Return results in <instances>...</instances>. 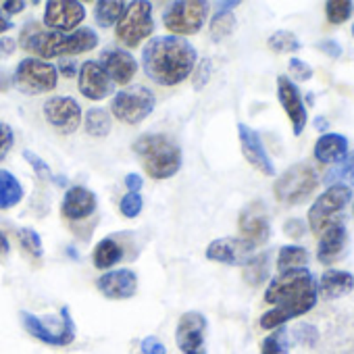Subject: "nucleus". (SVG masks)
Wrapping results in <instances>:
<instances>
[{
  "instance_id": "obj_36",
  "label": "nucleus",
  "mask_w": 354,
  "mask_h": 354,
  "mask_svg": "<svg viewBox=\"0 0 354 354\" xmlns=\"http://www.w3.org/2000/svg\"><path fill=\"white\" fill-rule=\"evenodd\" d=\"M290 342H288V329L277 327L273 333H269L261 344V354H288Z\"/></svg>"
},
{
  "instance_id": "obj_41",
  "label": "nucleus",
  "mask_w": 354,
  "mask_h": 354,
  "mask_svg": "<svg viewBox=\"0 0 354 354\" xmlns=\"http://www.w3.org/2000/svg\"><path fill=\"white\" fill-rule=\"evenodd\" d=\"M13 144H15V136H13L11 125L0 123V162L7 158V154L11 152Z\"/></svg>"
},
{
  "instance_id": "obj_20",
  "label": "nucleus",
  "mask_w": 354,
  "mask_h": 354,
  "mask_svg": "<svg viewBox=\"0 0 354 354\" xmlns=\"http://www.w3.org/2000/svg\"><path fill=\"white\" fill-rule=\"evenodd\" d=\"M96 288L111 300H127L138 290V275L131 269H113L98 277Z\"/></svg>"
},
{
  "instance_id": "obj_31",
  "label": "nucleus",
  "mask_w": 354,
  "mask_h": 354,
  "mask_svg": "<svg viewBox=\"0 0 354 354\" xmlns=\"http://www.w3.org/2000/svg\"><path fill=\"white\" fill-rule=\"evenodd\" d=\"M269 279V252L254 254L246 265H244V281L248 286H261Z\"/></svg>"
},
{
  "instance_id": "obj_29",
  "label": "nucleus",
  "mask_w": 354,
  "mask_h": 354,
  "mask_svg": "<svg viewBox=\"0 0 354 354\" xmlns=\"http://www.w3.org/2000/svg\"><path fill=\"white\" fill-rule=\"evenodd\" d=\"M308 250L304 246H281L279 254H277V271L279 273H288V271H296V269H304L308 263Z\"/></svg>"
},
{
  "instance_id": "obj_6",
  "label": "nucleus",
  "mask_w": 354,
  "mask_h": 354,
  "mask_svg": "<svg viewBox=\"0 0 354 354\" xmlns=\"http://www.w3.org/2000/svg\"><path fill=\"white\" fill-rule=\"evenodd\" d=\"M207 17L209 3L205 0H180V3L169 5V9L162 13V24L175 38H184L198 34Z\"/></svg>"
},
{
  "instance_id": "obj_34",
  "label": "nucleus",
  "mask_w": 354,
  "mask_h": 354,
  "mask_svg": "<svg viewBox=\"0 0 354 354\" xmlns=\"http://www.w3.org/2000/svg\"><path fill=\"white\" fill-rule=\"evenodd\" d=\"M234 30H236V15L232 11H217L215 17L211 19L209 34H211V40L221 42L227 36H232Z\"/></svg>"
},
{
  "instance_id": "obj_11",
  "label": "nucleus",
  "mask_w": 354,
  "mask_h": 354,
  "mask_svg": "<svg viewBox=\"0 0 354 354\" xmlns=\"http://www.w3.org/2000/svg\"><path fill=\"white\" fill-rule=\"evenodd\" d=\"M207 325V317L198 310H188L180 317L175 327V344L182 354H209Z\"/></svg>"
},
{
  "instance_id": "obj_51",
  "label": "nucleus",
  "mask_w": 354,
  "mask_h": 354,
  "mask_svg": "<svg viewBox=\"0 0 354 354\" xmlns=\"http://www.w3.org/2000/svg\"><path fill=\"white\" fill-rule=\"evenodd\" d=\"M9 252H11L9 238H7V234L0 232V259H7V257H9Z\"/></svg>"
},
{
  "instance_id": "obj_1",
  "label": "nucleus",
  "mask_w": 354,
  "mask_h": 354,
  "mask_svg": "<svg viewBox=\"0 0 354 354\" xmlns=\"http://www.w3.org/2000/svg\"><path fill=\"white\" fill-rule=\"evenodd\" d=\"M317 279L308 269L279 273L271 279L265 292V302L273 308L259 319V325L263 329L283 327L288 321L306 315L317 304Z\"/></svg>"
},
{
  "instance_id": "obj_21",
  "label": "nucleus",
  "mask_w": 354,
  "mask_h": 354,
  "mask_svg": "<svg viewBox=\"0 0 354 354\" xmlns=\"http://www.w3.org/2000/svg\"><path fill=\"white\" fill-rule=\"evenodd\" d=\"M98 65L109 75V80L113 84H119V86H127L133 80L136 71H138L136 59L127 50H121V48H109V50H104Z\"/></svg>"
},
{
  "instance_id": "obj_12",
  "label": "nucleus",
  "mask_w": 354,
  "mask_h": 354,
  "mask_svg": "<svg viewBox=\"0 0 354 354\" xmlns=\"http://www.w3.org/2000/svg\"><path fill=\"white\" fill-rule=\"evenodd\" d=\"M44 119L48 125H53L59 133L69 136L73 133L82 123V106L75 98L69 96H53L42 106Z\"/></svg>"
},
{
  "instance_id": "obj_9",
  "label": "nucleus",
  "mask_w": 354,
  "mask_h": 354,
  "mask_svg": "<svg viewBox=\"0 0 354 354\" xmlns=\"http://www.w3.org/2000/svg\"><path fill=\"white\" fill-rule=\"evenodd\" d=\"M154 94L146 86H131L125 90H119L111 100L113 117L119 119L125 125H138L142 123L152 111H154Z\"/></svg>"
},
{
  "instance_id": "obj_13",
  "label": "nucleus",
  "mask_w": 354,
  "mask_h": 354,
  "mask_svg": "<svg viewBox=\"0 0 354 354\" xmlns=\"http://www.w3.org/2000/svg\"><path fill=\"white\" fill-rule=\"evenodd\" d=\"M86 19V9L75 0H50L44 9V26L50 32H73Z\"/></svg>"
},
{
  "instance_id": "obj_7",
  "label": "nucleus",
  "mask_w": 354,
  "mask_h": 354,
  "mask_svg": "<svg viewBox=\"0 0 354 354\" xmlns=\"http://www.w3.org/2000/svg\"><path fill=\"white\" fill-rule=\"evenodd\" d=\"M352 190L346 186H329L308 211V230L319 238L329 225L342 219V211L350 205Z\"/></svg>"
},
{
  "instance_id": "obj_44",
  "label": "nucleus",
  "mask_w": 354,
  "mask_h": 354,
  "mask_svg": "<svg viewBox=\"0 0 354 354\" xmlns=\"http://www.w3.org/2000/svg\"><path fill=\"white\" fill-rule=\"evenodd\" d=\"M211 77V61L205 59L198 67H196V73H194V90H203L207 86Z\"/></svg>"
},
{
  "instance_id": "obj_25",
  "label": "nucleus",
  "mask_w": 354,
  "mask_h": 354,
  "mask_svg": "<svg viewBox=\"0 0 354 354\" xmlns=\"http://www.w3.org/2000/svg\"><path fill=\"white\" fill-rule=\"evenodd\" d=\"M315 158L319 162H339L346 158L348 154V138L342 133H323L317 142H315V150H313Z\"/></svg>"
},
{
  "instance_id": "obj_24",
  "label": "nucleus",
  "mask_w": 354,
  "mask_h": 354,
  "mask_svg": "<svg viewBox=\"0 0 354 354\" xmlns=\"http://www.w3.org/2000/svg\"><path fill=\"white\" fill-rule=\"evenodd\" d=\"M354 290V275L348 271H337V269H327L319 281H317V292L325 300H335Z\"/></svg>"
},
{
  "instance_id": "obj_38",
  "label": "nucleus",
  "mask_w": 354,
  "mask_h": 354,
  "mask_svg": "<svg viewBox=\"0 0 354 354\" xmlns=\"http://www.w3.org/2000/svg\"><path fill=\"white\" fill-rule=\"evenodd\" d=\"M352 11H354V5L350 0H331V3L325 5V15H327L329 24H333V26L348 21Z\"/></svg>"
},
{
  "instance_id": "obj_37",
  "label": "nucleus",
  "mask_w": 354,
  "mask_h": 354,
  "mask_svg": "<svg viewBox=\"0 0 354 354\" xmlns=\"http://www.w3.org/2000/svg\"><path fill=\"white\" fill-rule=\"evenodd\" d=\"M269 48L277 55H290V53H296L300 50V40L292 34V32H275L269 40H267Z\"/></svg>"
},
{
  "instance_id": "obj_35",
  "label": "nucleus",
  "mask_w": 354,
  "mask_h": 354,
  "mask_svg": "<svg viewBox=\"0 0 354 354\" xmlns=\"http://www.w3.org/2000/svg\"><path fill=\"white\" fill-rule=\"evenodd\" d=\"M17 238H19L21 250H24L30 259L40 261V259L44 257L42 238H40V234H38L36 230H32V227H21L19 234H17Z\"/></svg>"
},
{
  "instance_id": "obj_18",
  "label": "nucleus",
  "mask_w": 354,
  "mask_h": 354,
  "mask_svg": "<svg viewBox=\"0 0 354 354\" xmlns=\"http://www.w3.org/2000/svg\"><path fill=\"white\" fill-rule=\"evenodd\" d=\"M238 136H240V146H242V154L244 158L257 169L261 171L263 175H275V167H273V160L261 140V136L248 127L246 123H240L238 125Z\"/></svg>"
},
{
  "instance_id": "obj_8",
  "label": "nucleus",
  "mask_w": 354,
  "mask_h": 354,
  "mask_svg": "<svg viewBox=\"0 0 354 354\" xmlns=\"http://www.w3.org/2000/svg\"><path fill=\"white\" fill-rule=\"evenodd\" d=\"M152 32H154L152 7H150V3H144V0L129 3L123 17L115 26L117 40L127 48L140 46L146 38L152 36Z\"/></svg>"
},
{
  "instance_id": "obj_30",
  "label": "nucleus",
  "mask_w": 354,
  "mask_h": 354,
  "mask_svg": "<svg viewBox=\"0 0 354 354\" xmlns=\"http://www.w3.org/2000/svg\"><path fill=\"white\" fill-rule=\"evenodd\" d=\"M325 184H329V186H346V188L354 186V150L350 154H346V158L339 160L333 169L327 171Z\"/></svg>"
},
{
  "instance_id": "obj_27",
  "label": "nucleus",
  "mask_w": 354,
  "mask_h": 354,
  "mask_svg": "<svg viewBox=\"0 0 354 354\" xmlns=\"http://www.w3.org/2000/svg\"><path fill=\"white\" fill-rule=\"evenodd\" d=\"M21 201H24V186L19 184V180L11 171L0 169V211H9L17 207Z\"/></svg>"
},
{
  "instance_id": "obj_28",
  "label": "nucleus",
  "mask_w": 354,
  "mask_h": 354,
  "mask_svg": "<svg viewBox=\"0 0 354 354\" xmlns=\"http://www.w3.org/2000/svg\"><path fill=\"white\" fill-rule=\"evenodd\" d=\"M123 259V248L119 242H115L113 238H104L96 244L94 252H92V261H94V267L96 269H111L115 267L119 261Z\"/></svg>"
},
{
  "instance_id": "obj_49",
  "label": "nucleus",
  "mask_w": 354,
  "mask_h": 354,
  "mask_svg": "<svg viewBox=\"0 0 354 354\" xmlns=\"http://www.w3.org/2000/svg\"><path fill=\"white\" fill-rule=\"evenodd\" d=\"M15 48H17V44H15L13 38H3V40H0V57H9V55H13Z\"/></svg>"
},
{
  "instance_id": "obj_19",
  "label": "nucleus",
  "mask_w": 354,
  "mask_h": 354,
  "mask_svg": "<svg viewBox=\"0 0 354 354\" xmlns=\"http://www.w3.org/2000/svg\"><path fill=\"white\" fill-rule=\"evenodd\" d=\"M77 86L88 100H102L115 92V84L109 80V75L102 71V67L96 61H86L80 67Z\"/></svg>"
},
{
  "instance_id": "obj_2",
  "label": "nucleus",
  "mask_w": 354,
  "mask_h": 354,
  "mask_svg": "<svg viewBox=\"0 0 354 354\" xmlns=\"http://www.w3.org/2000/svg\"><path fill=\"white\" fill-rule=\"evenodd\" d=\"M196 48L188 40L175 36L152 38L142 53V65L146 75L162 88L177 86L186 77H190L196 67Z\"/></svg>"
},
{
  "instance_id": "obj_48",
  "label": "nucleus",
  "mask_w": 354,
  "mask_h": 354,
  "mask_svg": "<svg viewBox=\"0 0 354 354\" xmlns=\"http://www.w3.org/2000/svg\"><path fill=\"white\" fill-rule=\"evenodd\" d=\"M63 77H75V71H77V65L75 61H61L59 69H57Z\"/></svg>"
},
{
  "instance_id": "obj_3",
  "label": "nucleus",
  "mask_w": 354,
  "mask_h": 354,
  "mask_svg": "<svg viewBox=\"0 0 354 354\" xmlns=\"http://www.w3.org/2000/svg\"><path fill=\"white\" fill-rule=\"evenodd\" d=\"M131 148L152 180H169L182 169V150L165 133H144Z\"/></svg>"
},
{
  "instance_id": "obj_22",
  "label": "nucleus",
  "mask_w": 354,
  "mask_h": 354,
  "mask_svg": "<svg viewBox=\"0 0 354 354\" xmlns=\"http://www.w3.org/2000/svg\"><path fill=\"white\" fill-rule=\"evenodd\" d=\"M96 194L84 186H73L65 192L61 203V215L67 221H84L94 215L96 211Z\"/></svg>"
},
{
  "instance_id": "obj_33",
  "label": "nucleus",
  "mask_w": 354,
  "mask_h": 354,
  "mask_svg": "<svg viewBox=\"0 0 354 354\" xmlns=\"http://www.w3.org/2000/svg\"><path fill=\"white\" fill-rule=\"evenodd\" d=\"M86 131L92 138H106L111 133V115L104 109H88L86 113Z\"/></svg>"
},
{
  "instance_id": "obj_55",
  "label": "nucleus",
  "mask_w": 354,
  "mask_h": 354,
  "mask_svg": "<svg viewBox=\"0 0 354 354\" xmlns=\"http://www.w3.org/2000/svg\"><path fill=\"white\" fill-rule=\"evenodd\" d=\"M7 90H9V82L3 75H0V92H7Z\"/></svg>"
},
{
  "instance_id": "obj_54",
  "label": "nucleus",
  "mask_w": 354,
  "mask_h": 354,
  "mask_svg": "<svg viewBox=\"0 0 354 354\" xmlns=\"http://www.w3.org/2000/svg\"><path fill=\"white\" fill-rule=\"evenodd\" d=\"M240 3H219V11H227V9H236Z\"/></svg>"
},
{
  "instance_id": "obj_46",
  "label": "nucleus",
  "mask_w": 354,
  "mask_h": 354,
  "mask_svg": "<svg viewBox=\"0 0 354 354\" xmlns=\"http://www.w3.org/2000/svg\"><path fill=\"white\" fill-rule=\"evenodd\" d=\"M317 46H319V50H323V53H325V55H329L331 59H337V57L342 55V48H339V44H337V42H333V40L319 42Z\"/></svg>"
},
{
  "instance_id": "obj_16",
  "label": "nucleus",
  "mask_w": 354,
  "mask_h": 354,
  "mask_svg": "<svg viewBox=\"0 0 354 354\" xmlns=\"http://www.w3.org/2000/svg\"><path fill=\"white\" fill-rule=\"evenodd\" d=\"M277 98H279V102H281V106H283V111L292 123L294 136H300L306 127L308 115H306V106L302 102L298 86L288 75L277 77Z\"/></svg>"
},
{
  "instance_id": "obj_5",
  "label": "nucleus",
  "mask_w": 354,
  "mask_h": 354,
  "mask_svg": "<svg viewBox=\"0 0 354 354\" xmlns=\"http://www.w3.org/2000/svg\"><path fill=\"white\" fill-rule=\"evenodd\" d=\"M21 321L30 335L48 346H69L75 339V323L67 306L59 310V317H38L21 310Z\"/></svg>"
},
{
  "instance_id": "obj_26",
  "label": "nucleus",
  "mask_w": 354,
  "mask_h": 354,
  "mask_svg": "<svg viewBox=\"0 0 354 354\" xmlns=\"http://www.w3.org/2000/svg\"><path fill=\"white\" fill-rule=\"evenodd\" d=\"M96 46H98V34L92 28H82L63 38L59 57H75V55L94 50Z\"/></svg>"
},
{
  "instance_id": "obj_23",
  "label": "nucleus",
  "mask_w": 354,
  "mask_h": 354,
  "mask_svg": "<svg viewBox=\"0 0 354 354\" xmlns=\"http://www.w3.org/2000/svg\"><path fill=\"white\" fill-rule=\"evenodd\" d=\"M346 240H348V232H346L344 219H339L333 225H329L319 236V246H317V259H319V263H323V265L335 263L342 257L344 248H346Z\"/></svg>"
},
{
  "instance_id": "obj_39",
  "label": "nucleus",
  "mask_w": 354,
  "mask_h": 354,
  "mask_svg": "<svg viewBox=\"0 0 354 354\" xmlns=\"http://www.w3.org/2000/svg\"><path fill=\"white\" fill-rule=\"evenodd\" d=\"M142 209H144V201L140 194H133V192H127L119 203V211L125 219H136L142 213Z\"/></svg>"
},
{
  "instance_id": "obj_40",
  "label": "nucleus",
  "mask_w": 354,
  "mask_h": 354,
  "mask_svg": "<svg viewBox=\"0 0 354 354\" xmlns=\"http://www.w3.org/2000/svg\"><path fill=\"white\" fill-rule=\"evenodd\" d=\"M24 158L30 162V167L36 171V177H40V180H53V171L48 167L46 160H42V156H38L36 152L32 150H24Z\"/></svg>"
},
{
  "instance_id": "obj_42",
  "label": "nucleus",
  "mask_w": 354,
  "mask_h": 354,
  "mask_svg": "<svg viewBox=\"0 0 354 354\" xmlns=\"http://www.w3.org/2000/svg\"><path fill=\"white\" fill-rule=\"evenodd\" d=\"M288 69H290V75L294 77V80H298V82H306V80H310L313 77V69H310V65H306L302 59H290V63H288Z\"/></svg>"
},
{
  "instance_id": "obj_53",
  "label": "nucleus",
  "mask_w": 354,
  "mask_h": 354,
  "mask_svg": "<svg viewBox=\"0 0 354 354\" xmlns=\"http://www.w3.org/2000/svg\"><path fill=\"white\" fill-rule=\"evenodd\" d=\"M315 125H317V129L325 131V129L329 127V121H325L323 117H317V119H315Z\"/></svg>"
},
{
  "instance_id": "obj_43",
  "label": "nucleus",
  "mask_w": 354,
  "mask_h": 354,
  "mask_svg": "<svg viewBox=\"0 0 354 354\" xmlns=\"http://www.w3.org/2000/svg\"><path fill=\"white\" fill-rule=\"evenodd\" d=\"M308 232V225L302 221V219H288L283 223V234L292 240H300L304 238V234Z\"/></svg>"
},
{
  "instance_id": "obj_50",
  "label": "nucleus",
  "mask_w": 354,
  "mask_h": 354,
  "mask_svg": "<svg viewBox=\"0 0 354 354\" xmlns=\"http://www.w3.org/2000/svg\"><path fill=\"white\" fill-rule=\"evenodd\" d=\"M3 9L11 15H17L26 9V3L24 0H9V3H3Z\"/></svg>"
},
{
  "instance_id": "obj_10",
  "label": "nucleus",
  "mask_w": 354,
  "mask_h": 354,
  "mask_svg": "<svg viewBox=\"0 0 354 354\" xmlns=\"http://www.w3.org/2000/svg\"><path fill=\"white\" fill-rule=\"evenodd\" d=\"M13 84L19 88V92L28 96L46 94L57 88L59 71L53 63H46L40 59H24L15 69Z\"/></svg>"
},
{
  "instance_id": "obj_57",
  "label": "nucleus",
  "mask_w": 354,
  "mask_h": 354,
  "mask_svg": "<svg viewBox=\"0 0 354 354\" xmlns=\"http://www.w3.org/2000/svg\"><path fill=\"white\" fill-rule=\"evenodd\" d=\"M352 215H354V205H352Z\"/></svg>"
},
{
  "instance_id": "obj_45",
  "label": "nucleus",
  "mask_w": 354,
  "mask_h": 354,
  "mask_svg": "<svg viewBox=\"0 0 354 354\" xmlns=\"http://www.w3.org/2000/svg\"><path fill=\"white\" fill-rule=\"evenodd\" d=\"M142 354H167V348L156 335H148L142 339Z\"/></svg>"
},
{
  "instance_id": "obj_47",
  "label": "nucleus",
  "mask_w": 354,
  "mask_h": 354,
  "mask_svg": "<svg viewBox=\"0 0 354 354\" xmlns=\"http://www.w3.org/2000/svg\"><path fill=\"white\" fill-rule=\"evenodd\" d=\"M125 186H127L129 192L140 194V190H142V186H144V180H142V177H140L138 173H129V175L125 177Z\"/></svg>"
},
{
  "instance_id": "obj_56",
  "label": "nucleus",
  "mask_w": 354,
  "mask_h": 354,
  "mask_svg": "<svg viewBox=\"0 0 354 354\" xmlns=\"http://www.w3.org/2000/svg\"><path fill=\"white\" fill-rule=\"evenodd\" d=\"M352 36H354V26H352Z\"/></svg>"
},
{
  "instance_id": "obj_17",
  "label": "nucleus",
  "mask_w": 354,
  "mask_h": 354,
  "mask_svg": "<svg viewBox=\"0 0 354 354\" xmlns=\"http://www.w3.org/2000/svg\"><path fill=\"white\" fill-rule=\"evenodd\" d=\"M238 225H240L242 238L254 246L265 244L271 236V221L263 203H250L248 207H244L240 213Z\"/></svg>"
},
{
  "instance_id": "obj_15",
  "label": "nucleus",
  "mask_w": 354,
  "mask_h": 354,
  "mask_svg": "<svg viewBox=\"0 0 354 354\" xmlns=\"http://www.w3.org/2000/svg\"><path fill=\"white\" fill-rule=\"evenodd\" d=\"M254 244L244 238H219L207 248V259L213 263H223L232 267H244L254 257Z\"/></svg>"
},
{
  "instance_id": "obj_14",
  "label": "nucleus",
  "mask_w": 354,
  "mask_h": 354,
  "mask_svg": "<svg viewBox=\"0 0 354 354\" xmlns=\"http://www.w3.org/2000/svg\"><path fill=\"white\" fill-rule=\"evenodd\" d=\"M63 38H65V34L44 30L40 24L32 21L24 28V32L19 36V44L24 50L36 55L38 59H53V57H59Z\"/></svg>"
},
{
  "instance_id": "obj_32",
  "label": "nucleus",
  "mask_w": 354,
  "mask_h": 354,
  "mask_svg": "<svg viewBox=\"0 0 354 354\" xmlns=\"http://www.w3.org/2000/svg\"><path fill=\"white\" fill-rule=\"evenodd\" d=\"M127 9V3H117V0H104V3L96 5V24L104 30V28H113L119 24V19L123 17Z\"/></svg>"
},
{
  "instance_id": "obj_52",
  "label": "nucleus",
  "mask_w": 354,
  "mask_h": 354,
  "mask_svg": "<svg viewBox=\"0 0 354 354\" xmlns=\"http://www.w3.org/2000/svg\"><path fill=\"white\" fill-rule=\"evenodd\" d=\"M13 28V24L9 21V19H5L3 15H0V34H3V32H9Z\"/></svg>"
},
{
  "instance_id": "obj_4",
  "label": "nucleus",
  "mask_w": 354,
  "mask_h": 354,
  "mask_svg": "<svg viewBox=\"0 0 354 354\" xmlns=\"http://www.w3.org/2000/svg\"><path fill=\"white\" fill-rule=\"evenodd\" d=\"M319 186L317 171L308 162H298L286 169L273 186V194L281 205L296 207L310 198L315 188Z\"/></svg>"
}]
</instances>
